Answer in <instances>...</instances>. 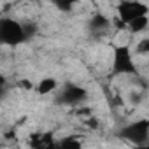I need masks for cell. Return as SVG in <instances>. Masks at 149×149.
<instances>
[{"label":"cell","instance_id":"obj_9","mask_svg":"<svg viewBox=\"0 0 149 149\" xmlns=\"http://www.w3.org/2000/svg\"><path fill=\"white\" fill-rule=\"evenodd\" d=\"M147 26H149V14H147V16L135 18L133 21H130V23L126 25V30H128L130 33H140V32H144Z\"/></svg>","mask_w":149,"mask_h":149},{"label":"cell","instance_id":"obj_5","mask_svg":"<svg viewBox=\"0 0 149 149\" xmlns=\"http://www.w3.org/2000/svg\"><path fill=\"white\" fill-rule=\"evenodd\" d=\"M116 11H118V19L126 26L135 18L147 16L149 14V6L140 2V0H121L116 7Z\"/></svg>","mask_w":149,"mask_h":149},{"label":"cell","instance_id":"obj_3","mask_svg":"<svg viewBox=\"0 0 149 149\" xmlns=\"http://www.w3.org/2000/svg\"><path fill=\"white\" fill-rule=\"evenodd\" d=\"M86 98H88L86 88H83L79 84H74V83H68L58 91L54 102L58 105H65V107H81L86 102Z\"/></svg>","mask_w":149,"mask_h":149},{"label":"cell","instance_id":"obj_11","mask_svg":"<svg viewBox=\"0 0 149 149\" xmlns=\"http://www.w3.org/2000/svg\"><path fill=\"white\" fill-rule=\"evenodd\" d=\"M49 2L53 4L54 9H58L61 13H68L79 4V0H49Z\"/></svg>","mask_w":149,"mask_h":149},{"label":"cell","instance_id":"obj_2","mask_svg":"<svg viewBox=\"0 0 149 149\" xmlns=\"http://www.w3.org/2000/svg\"><path fill=\"white\" fill-rule=\"evenodd\" d=\"M0 40L6 46L16 47L28 40L25 23H19L14 18H2L0 21Z\"/></svg>","mask_w":149,"mask_h":149},{"label":"cell","instance_id":"obj_12","mask_svg":"<svg viewBox=\"0 0 149 149\" xmlns=\"http://www.w3.org/2000/svg\"><path fill=\"white\" fill-rule=\"evenodd\" d=\"M135 53L140 56H149V37H142L135 44Z\"/></svg>","mask_w":149,"mask_h":149},{"label":"cell","instance_id":"obj_14","mask_svg":"<svg viewBox=\"0 0 149 149\" xmlns=\"http://www.w3.org/2000/svg\"><path fill=\"white\" fill-rule=\"evenodd\" d=\"M25 2H35V0H25Z\"/></svg>","mask_w":149,"mask_h":149},{"label":"cell","instance_id":"obj_7","mask_svg":"<svg viewBox=\"0 0 149 149\" xmlns=\"http://www.w3.org/2000/svg\"><path fill=\"white\" fill-rule=\"evenodd\" d=\"M28 146L35 149H44V147H56V140L53 139L51 133H33L28 140Z\"/></svg>","mask_w":149,"mask_h":149},{"label":"cell","instance_id":"obj_13","mask_svg":"<svg viewBox=\"0 0 149 149\" xmlns=\"http://www.w3.org/2000/svg\"><path fill=\"white\" fill-rule=\"evenodd\" d=\"M18 86H19V88H23V90H26V91H30V90H33V88H35V86L32 84V81H26V79L19 81V83H18Z\"/></svg>","mask_w":149,"mask_h":149},{"label":"cell","instance_id":"obj_4","mask_svg":"<svg viewBox=\"0 0 149 149\" xmlns=\"http://www.w3.org/2000/svg\"><path fill=\"white\" fill-rule=\"evenodd\" d=\"M119 137L126 139L132 144L144 146L149 140V119H137L128 125H125L119 130Z\"/></svg>","mask_w":149,"mask_h":149},{"label":"cell","instance_id":"obj_6","mask_svg":"<svg viewBox=\"0 0 149 149\" xmlns=\"http://www.w3.org/2000/svg\"><path fill=\"white\" fill-rule=\"evenodd\" d=\"M111 26H112L111 19H109L107 16L100 14V13L95 14V16L88 21V30H90V33H93V35H104L105 32L111 30Z\"/></svg>","mask_w":149,"mask_h":149},{"label":"cell","instance_id":"obj_8","mask_svg":"<svg viewBox=\"0 0 149 149\" xmlns=\"http://www.w3.org/2000/svg\"><path fill=\"white\" fill-rule=\"evenodd\" d=\"M58 90V81L54 79V77H44V79H40L39 81V84L35 86V91L39 93V95H51V93H54Z\"/></svg>","mask_w":149,"mask_h":149},{"label":"cell","instance_id":"obj_1","mask_svg":"<svg viewBox=\"0 0 149 149\" xmlns=\"http://www.w3.org/2000/svg\"><path fill=\"white\" fill-rule=\"evenodd\" d=\"M111 68L114 76H137L139 74V68L133 60V53L126 44H119L112 47Z\"/></svg>","mask_w":149,"mask_h":149},{"label":"cell","instance_id":"obj_10","mask_svg":"<svg viewBox=\"0 0 149 149\" xmlns=\"http://www.w3.org/2000/svg\"><path fill=\"white\" fill-rule=\"evenodd\" d=\"M56 146L63 147V149H79V147H83V142L79 139H76V135H65L63 139L56 140Z\"/></svg>","mask_w":149,"mask_h":149}]
</instances>
